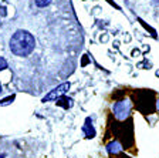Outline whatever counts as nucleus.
<instances>
[{
	"mask_svg": "<svg viewBox=\"0 0 159 158\" xmlns=\"http://www.w3.org/2000/svg\"><path fill=\"white\" fill-rule=\"evenodd\" d=\"M119 151H121V145H119L116 141L108 144V152H111V154H116V152H119Z\"/></svg>",
	"mask_w": 159,
	"mask_h": 158,
	"instance_id": "39448f33",
	"label": "nucleus"
},
{
	"mask_svg": "<svg viewBox=\"0 0 159 158\" xmlns=\"http://www.w3.org/2000/svg\"><path fill=\"white\" fill-rule=\"evenodd\" d=\"M70 90V83H63V84H60L58 87H56V89H53L51 91L47 94V96H44L43 101H54V100H58L60 97H63L64 93H67Z\"/></svg>",
	"mask_w": 159,
	"mask_h": 158,
	"instance_id": "f03ea898",
	"label": "nucleus"
},
{
	"mask_svg": "<svg viewBox=\"0 0 159 158\" xmlns=\"http://www.w3.org/2000/svg\"><path fill=\"white\" fill-rule=\"evenodd\" d=\"M34 36L26 30H17L10 39V50L19 57H26L34 50Z\"/></svg>",
	"mask_w": 159,
	"mask_h": 158,
	"instance_id": "f257e3e1",
	"label": "nucleus"
},
{
	"mask_svg": "<svg viewBox=\"0 0 159 158\" xmlns=\"http://www.w3.org/2000/svg\"><path fill=\"white\" fill-rule=\"evenodd\" d=\"M4 69H7V61L3 59V57H0V71Z\"/></svg>",
	"mask_w": 159,
	"mask_h": 158,
	"instance_id": "6e6552de",
	"label": "nucleus"
},
{
	"mask_svg": "<svg viewBox=\"0 0 159 158\" xmlns=\"http://www.w3.org/2000/svg\"><path fill=\"white\" fill-rule=\"evenodd\" d=\"M34 2H36V4L39 7H46L51 3V0H34Z\"/></svg>",
	"mask_w": 159,
	"mask_h": 158,
	"instance_id": "423d86ee",
	"label": "nucleus"
},
{
	"mask_svg": "<svg viewBox=\"0 0 159 158\" xmlns=\"http://www.w3.org/2000/svg\"><path fill=\"white\" fill-rule=\"evenodd\" d=\"M4 157H6V154H2V155H0V158H4Z\"/></svg>",
	"mask_w": 159,
	"mask_h": 158,
	"instance_id": "9d476101",
	"label": "nucleus"
},
{
	"mask_svg": "<svg viewBox=\"0 0 159 158\" xmlns=\"http://www.w3.org/2000/svg\"><path fill=\"white\" fill-rule=\"evenodd\" d=\"M0 93H2V84H0Z\"/></svg>",
	"mask_w": 159,
	"mask_h": 158,
	"instance_id": "9b49d317",
	"label": "nucleus"
},
{
	"mask_svg": "<svg viewBox=\"0 0 159 158\" xmlns=\"http://www.w3.org/2000/svg\"><path fill=\"white\" fill-rule=\"evenodd\" d=\"M83 130H84V132L87 134V137H88V138H93L94 135H95V130H94V127L91 125V118H87L85 120V124H84Z\"/></svg>",
	"mask_w": 159,
	"mask_h": 158,
	"instance_id": "20e7f679",
	"label": "nucleus"
},
{
	"mask_svg": "<svg viewBox=\"0 0 159 158\" xmlns=\"http://www.w3.org/2000/svg\"><path fill=\"white\" fill-rule=\"evenodd\" d=\"M156 108H158V111H159V100L156 101Z\"/></svg>",
	"mask_w": 159,
	"mask_h": 158,
	"instance_id": "1a4fd4ad",
	"label": "nucleus"
},
{
	"mask_svg": "<svg viewBox=\"0 0 159 158\" xmlns=\"http://www.w3.org/2000/svg\"><path fill=\"white\" fill-rule=\"evenodd\" d=\"M129 110H131V104L126 100L118 101L114 105V114H115V117L118 120H125L129 114Z\"/></svg>",
	"mask_w": 159,
	"mask_h": 158,
	"instance_id": "7ed1b4c3",
	"label": "nucleus"
},
{
	"mask_svg": "<svg viewBox=\"0 0 159 158\" xmlns=\"http://www.w3.org/2000/svg\"><path fill=\"white\" fill-rule=\"evenodd\" d=\"M13 100H14V96H10V97H7V98H4L3 101H0V105H7V104H11V103H13Z\"/></svg>",
	"mask_w": 159,
	"mask_h": 158,
	"instance_id": "0eeeda50",
	"label": "nucleus"
}]
</instances>
